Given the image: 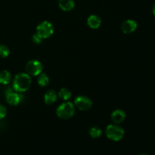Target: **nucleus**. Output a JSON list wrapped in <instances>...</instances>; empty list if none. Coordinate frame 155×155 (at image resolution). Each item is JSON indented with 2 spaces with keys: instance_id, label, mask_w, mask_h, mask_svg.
I'll return each instance as SVG.
<instances>
[{
  "instance_id": "1",
  "label": "nucleus",
  "mask_w": 155,
  "mask_h": 155,
  "mask_svg": "<svg viewBox=\"0 0 155 155\" xmlns=\"http://www.w3.org/2000/svg\"><path fill=\"white\" fill-rule=\"evenodd\" d=\"M32 80L30 76L27 74H18L15 76L13 81V89L17 92H24L30 89Z\"/></svg>"
},
{
  "instance_id": "2",
  "label": "nucleus",
  "mask_w": 155,
  "mask_h": 155,
  "mask_svg": "<svg viewBox=\"0 0 155 155\" xmlns=\"http://www.w3.org/2000/svg\"><path fill=\"white\" fill-rule=\"evenodd\" d=\"M74 113H75V107L74 104L69 101L61 104L56 110L58 117L63 120L69 119L74 114Z\"/></svg>"
},
{
  "instance_id": "3",
  "label": "nucleus",
  "mask_w": 155,
  "mask_h": 155,
  "mask_svg": "<svg viewBox=\"0 0 155 155\" xmlns=\"http://www.w3.org/2000/svg\"><path fill=\"white\" fill-rule=\"evenodd\" d=\"M105 133L107 137L109 139L112 141H115V142H118V141L121 140L124 136V130L122 127L117 125H114V124H110V125L107 126L106 128Z\"/></svg>"
},
{
  "instance_id": "4",
  "label": "nucleus",
  "mask_w": 155,
  "mask_h": 155,
  "mask_svg": "<svg viewBox=\"0 0 155 155\" xmlns=\"http://www.w3.org/2000/svg\"><path fill=\"white\" fill-rule=\"evenodd\" d=\"M53 33H54V27L48 21H43L36 27V34L42 39L50 37Z\"/></svg>"
},
{
  "instance_id": "5",
  "label": "nucleus",
  "mask_w": 155,
  "mask_h": 155,
  "mask_svg": "<svg viewBox=\"0 0 155 155\" xmlns=\"http://www.w3.org/2000/svg\"><path fill=\"white\" fill-rule=\"evenodd\" d=\"M26 71L29 74L32 76H38L42 73V65L39 61H30L26 65Z\"/></svg>"
},
{
  "instance_id": "6",
  "label": "nucleus",
  "mask_w": 155,
  "mask_h": 155,
  "mask_svg": "<svg viewBox=\"0 0 155 155\" xmlns=\"http://www.w3.org/2000/svg\"><path fill=\"white\" fill-rule=\"evenodd\" d=\"M76 107L81 110H88L92 107V102L86 96H78L74 101Z\"/></svg>"
},
{
  "instance_id": "7",
  "label": "nucleus",
  "mask_w": 155,
  "mask_h": 155,
  "mask_svg": "<svg viewBox=\"0 0 155 155\" xmlns=\"http://www.w3.org/2000/svg\"><path fill=\"white\" fill-rule=\"evenodd\" d=\"M5 97L8 104L12 106L18 105L21 101V95H19L18 92H13L12 89H8L5 92Z\"/></svg>"
},
{
  "instance_id": "8",
  "label": "nucleus",
  "mask_w": 155,
  "mask_h": 155,
  "mask_svg": "<svg viewBox=\"0 0 155 155\" xmlns=\"http://www.w3.org/2000/svg\"><path fill=\"white\" fill-rule=\"evenodd\" d=\"M137 23L133 20H127L125 21L122 24L123 32L124 33H131L134 32L137 28Z\"/></svg>"
},
{
  "instance_id": "9",
  "label": "nucleus",
  "mask_w": 155,
  "mask_h": 155,
  "mask_svg": "<svg viewBox=\"0 0 155 155\" xmlns=\"http://www.w3.org/2000/svg\"><path fill=\"white\" fill-rule=\"evenodd\" d=\"M58 5L63 11L70 12L74 8L75 3L74 0H58Z\"/></svg>"
},
{
  "instance_id": "10",
  "label": "nucleus",
  "mask_w": 155,
  "mask_h": 155,
  "mask_svg": "<svg viewBox=\"0 0 155 155\" xmlns=\"http://www.w3.org/2000/svg\"><path fill=\"white\" fill-rule=\"evenodd\" d=\"M126 117V114L122 110H116L112 113L111 119L115 124H120L124 120Z\"/></svg>"
},
{
  "instance_id": "11",
  "label": "nucleus",
  "mask_w": 155,
  "mask_h": 155,
  "mask_svg": "<svg viewBox=\"0 0 155 155\" xmlns=\"http://www.w3.org/2000/svg\"><path fill=\"white\" fill-rule=\"evenodd\" d=\"M101 21L97 15H91L87 20V24L92 29H97L101 25Z\"/></svg>"
},
{
  "instance_id": "12",
  "label": "nucleus",
  "mask_w": 155,
  "mask_h": 155,
  "mask_svg": "<svg viewBox=\"0 0 155 155\" xmlns=\"http://www.w3.org/2000/svg\"><path fill=\"white\" fill-rule=\"evenodd\" d=\"M56 100H57V94L54 91L48 90L45 92V96H44V101L45 104H51L55 102Z\"/></svg>"
},
{
  "instance_id": "13",
  "label": "nucleus",
  "mask_w": 155,
  "mask_h": 155,
  "mask_svg": "<svg viewBox=\"0 0 155 155\" xmlns=\"http://www.w3.org/2000/svg\"><path fill=\"white\" fill-rule=\"evenodd\" d=\"M12 80V74L8 71H0V83L3 85L8 84Z\"/></svg>"
},
{
  "instance_id": "14",
  "label": "nucleus",
  "mask_w": 155,
  "mask_h": 155,
  "mask_svg": "<svg viewBox=\"0 0 155 155\" xmlns=\"http://www.w3.org/2000/svg\"><path fill=\"white\" fill-rule=\"evenodd\" d=\"M37 82L39 86L45 87V86H46L49 83V78H48V77L45 74L41 73L40 74L38 75Z\"/></svg>"
},
{
  "instance_id": "15",
  "label": "nucleus",
  "mask_w": 155,
  "mask_h": 155,
  "mask_svg": "<svg viewBox=\"0 0 155 155\" xmlns=\"http://www.w3.org/2000/svg\"><path fill=\"white\" fill-rule=\"evenodd\" d=\"M58 95L62 100H64V101H68V100L71 98V92L68 90V89L63 88V89H61L60 90Z\"/></svg>"
},
{
  "instance_id": "16",
  "label": "nucleus",
  "mask_w": 155,
  "mask_h": 155,
  "mask_svg": "<svg viewBox=\"0 0 155 155\" xmlns=\"http://www.w3.org/2000/svg\"><path fill=\"white\" fill-rule=\"evenodd\" d=\"M89 134H90V136H92V138L96 139V138H99L100 136H101L102 131H101L99 128H98V127H93L89 130Z\"/></svg>"
},
{
  "instance_id": "17",
  "label": "nucleus",
  "mask_w": 155,
  "mask_h": 155,
  "mask_svg": "<svg viewBox=\"0 0 155 155\" xmlns=\"http://www.w3.org/2000/svg\"><path fill=\"white\" fill-rule=\"evenodd\" d=\"M10 53V49L7 45H0V57L6 58Z\"/></svg>"
},
{
  "instance_id": "18",
  "label": "nucleus",
  "mask_w": 155,
  "mask_h": 155,
  "mask_svg": "<svg viewBox=\"0 0 155 155\" xmlns=\"http://www.w3.org/2000/svg\"><path fill=\"white\" fill-rule=\"evenodd\" d=\"M6 113H7V110H6V108L5 107V106L0 104V120H2L5 117Z\"/></svg>"
},
{
  "instance_id": "19",
  "label": "nucleus",
  "mask_w": 155,
  "mask_h": 155,
  "mask_svg": "<svg viewBox=\"0 0 155 155\" xmlns=\"http://www.w3.org/2000/svg\"><path fill=\"white\" fill-rule=\"evenodd\" d=\"M32 39H33V42H35V43H36V44H39V43H41V42H42V38L41 37H39V36H38L37 34H34L33 36V38H32Z\"/></svg>"
},
{
  "instance_id": "20",
  "label": "nucleus",
  "mask_w": 155,
  "mask_h": 155,
  "mask_svg": "<svg viewBox=\"0 0 155 155\" xmlns=\"http://www.w3.org/2000/svg\"><path fill=\"white\" fill-rule=\"evenodd\" d=\"M152 12H153V15L155 16V3L154 4V5H153V8H152Z\"/></svg>"
},
{
  "instance_id": "21",
  "label": "nucleus",
  "mask_w": 155,
  "mask_h": 155,
  "mask_svg": "<svg viewBox=\"0 0 155 155\" xmlns=\"http://www.w3.org/2000/svg\"><path fill=\"white\" fill-rule=\"evenodd\" d=\"M139 155H148L147 154H140Z\"/></svg>"
}]
</instances>
